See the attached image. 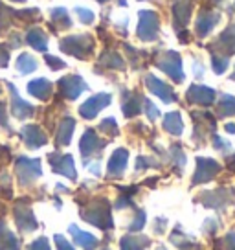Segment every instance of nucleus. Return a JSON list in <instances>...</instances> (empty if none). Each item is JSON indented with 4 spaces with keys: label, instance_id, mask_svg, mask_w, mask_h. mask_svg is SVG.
Here are the masks:
<instances>
[{
    "label": "nucleus",
    "instance_id": "c756f323",
    "mask_svg": "<svg viewBox=\"0 0 235 250\" xmlns=\"http://www.w3.org/2000/svg\"><path fill=\"white\" fill-rule=\"evenodd\" d=\"M212 66L217 74H222V72L228 68V57H219V55H212Z\"/></svg>",
    "mask_w": 235,
    "mask_h": 250
},
{
    "label": "nucleus",
    "instance_id": "c85d7f7f",
    "mask_svg": "<svg viewBox=\"0 0 235 250\" xmlns=\"http://www.w3.org/2000/svg\"><path fill=\"white\" fill-rule=\"evenodd\" d=\"M103 59H109V61H103V62H105L107 66H112V68H123V66H125V64H123V59L118 54H114V52H112V54H105Z\"/></svg>",
    "mask_w": 235,
    "mask_h": 250
},
{
    "label": "nucleus",
    "instance_id": "a19ab883",
    "mask_svg": "<svg viewBox=\"0 0 235 250\" xmlns=\"http://www.w3.org/2000/svg\"><path fill=\"white\" fill-rule=\"evenodd\" d=\"M8 59H9L8 50H6V52H0V66H6V64H8Z\"/></svg>",
    "mask_w": 235,
    "mask_h": 250
},
{
    "label": "nucleus",
    "instance_id": "473e14b6",
    "mask_svg": "<svg viewBox=\"0 0 235 250\" xmlns=\"http://www.w3.org/2000/svg\"><path fill=\"white\" fill-rule=\"evenodd\" d=\"M99 129L105 131V133H110V129H112V133L116 134L118 133V127H116V122H114V118H105L99 125Z\"/></svg>",
    "mask_w": 235,
    "mask_h": 250
},
{
    "label": "nucleus",
    "instance_id": "39448f33",
    "mask_svg": "<svg viewBox=\"0 0 235 250\" xmlns=\"http://www.w3.org/2000/svg\"><path fill=\"white\" fill-rule=\"evenodd\" d=\"M17 173L22 184H30L32 180L40 177V162L39 160H28L26 156H20L17 160Z\"/></svg>",
    "mask_w": 235,
    "mask_h": 250
},
{
    "label": "nucleus",
    "instance_id": "7ed1b4c3",
    "mask_svg": "<svg viewBox=\"0 0 235 250\" xmlns=\"http://www.w3.org/2000/svg\"><path fill=\"white\" fill-rule=\"evenodd\" d=\"M61 50L76 57H86V54H90L92 50V39L88 35H74L61 41Z\"/></svg>",
    "mask_w": 235,
    "mask_h": 250
},
{
    "label": "nucleus",
    "instance_id": "cd10ccee",
    "mask_svg": "<svg viewBox=\"0 0 235 250\" xmlns=\"http://www.w3.org/2000/svg\"><path fill=\"white\" fill-rule=\"evenodd\" d=\"M52 21H55V22H61L64 28H70V26H72L70 19H68V11H66V9H63V8L52 9Z\"/></svg>",
    "mask_w": 235,
    "mask_h": 250
},
{
    "label": "nucleus",
    "instance_id": "4468645a",
    "mask_svg": "<svg viewBox=\"0 0 235 250\" xmlns=\"http://www.w3.org/2000/svg\"><path fill=\"white\" fill-rule=\"evenodd\" d=\"M127 156H129L127 149H116V151L112 153V156H110V160H109V175L119 177L121 173L125 171Z\"/></svg>",
    "mask_w": 235,
    "mask_h": 250
},
{
    "label": "nucleus",
    "instance_id": "09e8293b",
    "mask_svg": "<svg viewBox=\"0 0 235 250\" xmlns=\"http://www.w3.org/2000/svg\"><path fill=\"white\" fill-rule=\"evenodd\" d=\"M98 2H107V0H98Z\"/></svg>",
    "mask_w": 235,
    "mask_h": 250
},
{
    "label": "nucleus",
    "instance_id": "72a5a7b5",
    "mask_svg": "<svg viewBox=\"0 0 235 250\" xmlns=\"http://www.w3.org/2000/svg\"><path fill=\"white\" fill-rule=\"evenodd\" d=\"M46 62L52 70H61V68L66 66V62H63L61 59H57V57H52V55H46Z\"/></svg>",
    "mask_w": 235,
    "mask_h": 250
},
{
    "label": "nucleus",
    "instance_id": "f8f14e48",
    "mask_svg": "<svg viewBox=\"0 0 235 250\" xmlns=\"http://www.w3.org/2000/svg\"><path fill=\"white\" fill-rule=\"evenodd\" d=\"M188 100L191 103H198V105H212L215 102V90L208 88V86L193 85L188 90Z\"/></svg>",
    "mask_w": 235,
    "mask_h": 250
},
{
    "label": "nucleus",
    "instance_id": "f3484780",
    "mask_svg": "<svg viewBox=\"0 0 235 250\" xmlns=\"http://www.w3.org/2000/svg\"><path fill=\"white\" fill-rule=\"evenodd\" d=\"M70 234L74 235V239L78 243L79 247H83L85 250H94L98 247V239H96L92 234H88V232H83V230H79L76 225H72L70 227Z\"/></svg>",
    "mask_w": 235,
    "mask_h": 250
},
{
    "label": "nucleus",
    "instance_id": "0eeeda50",
    "mask_svg": "<svg viewBox=\"0 0 235 250\" xmlns=\"http://www.w3.org/2000/svg\"><path fill=\"white\" fill-rule=\"evenodd\" d=\"M50 158V166L55 173L64 175L68 179L76 180V167H74V160L70 155H59V153H52L48 156Z\"/></svg>",
    "mask_w": 235,
    "mask_h": 250
},
{
    "label": "nucleus",
    "instance_id": "4c0bfd02",
    "mask_svg": "<svg viewBox=\"0 0 235 250\" xmlns=\"http://www.w3.org/2000/svg\"><path fill=\"white\" fill-rule=\"evenodd\" d=\"M208 195H212L215 201H219V195H220V189L219 191H208ZM228 203V199H222V203H213L212 206H215V208H220V206H224V204Z\"/></svg>",
    "mask_w": 235,
    "mask_h": 250
},
{
    "label": "nucleus",
    "instance_id": "49530a36",
    "mask_svg": "<svg viewBox=\"0 0 235 250\" xmlns=\"http://www.w3.org/2000/svg\"><path fill=\"white\" fill-rule=\"evenodd\" d=\"M13 2H24V0H13Z\"/></svg>",
    "mask_w": 235,
    "mask_h": 250
},
{
    "label": "nucleus",
    "instance_id": "4be33fe9",
    "mask_svg": "<svg viewBox=\"0 0 235 250\" xmlns=\"http://www.w3.org/2000/svg\"><path fill=\"white\" fill-rule=\"evenodd\" d=\"M74 120L72 118H64L59 133H57V146H68L72 140V133H74Z\"/></svg>",
    "mask_w": 235,
    "mask_h": 250
},
{
    "label": "nucleus",
    "instance_id": "37998d69",
    "mask_svg": "<svg viewBox=\"0 0 235 250\" xmlns=\"http://www.w3.org/2000/svg\"><path fill=\"white\" fill-rule=\"evenodd\" d=\"M0 124L4 125V127H8V122L4 118V103H0Z\"/></svg>",
    "mask_w": 235,
    "mask_h": 250
},
{
    "label": "nucleus",
    "instance_id": "79ce46f5",
    "mask_svg": "<svg viewBox=\"0 0 235 250\" xmlns=\"http://www.w3.org/2000/svg\"><path fill=\"white\" fill-rule=\"evenodd\" d=\"M167 223L165 219H158V223H157V227H155V230H157V234H162L164 232V225Z\"/></svg>",
    "mask_w": 235,
    "mask_h": 250
},
{
    "label": "nucleus",
    "instance_id": "f257e3e1",
    "mask_svg": "<svg viewBox=\"0 0 235 250\" xmlns=\"http://www.w3.org/2000/svg\"><path fill=\"white\" fill-rule=\"evenodd\" d=\"M85 221L92 223L99 228H110L112 227V219H110V210L107 201H98L96 204L90 206V210L83 211Z\"/></svg>",
    "mask_w": 235,
    "mask_h": 250
},
{
    "label": "nucleus",
    "instance_id": "7c9ffc66",
    "mask_svg": "<svg viewBox=\"0 0 235 250\" xmlns=\"http://www.w3.org/2000/svg\"><path fill=\"white\" fill-rule=\"evenodd\" d=\"M76 13L79 15V21H81L83 24H92V22H94V13H92L90 9L76 8Z\"/></svg>",
    "mask_w": 235,
    "mask_h": 250
},
{
    "label": "nucleus",
    "instance_id": "e433bc0d",
    "mask_svg": "<svg viewBox=\"0 0 235 250\" xmlns=\"http://www.w3.org/2000/svg\"><path fill=\"white\" fill-rule=\"evenodd\" d=\"M55 243H57V250H74V247L64 239L63 235H55Z\"/></svg>",
    "mask_w": 235,
    "mask_h": 250
},
{
    "label": "nucleus",
    "instance_id": "58836bf2",
    "mask_svg": "<svg viewBox=\"0 0 235 250\" xmlns=\"http://www.w3.org/2000/svg\"><path fill=\"white\" fill-rule=\"evenodd\" d=\"M213 142H215V147L220 149V151H230V144H226L224 140H220L219 136H213Z\"/></svg>",
    "mask_w": 235,
    "mask_h": 250
},
{
    "label": "nucleus",
    "instance_id": "a211bd4d",
    "mask_svg": "<svg viewBox=\"0 0 235 250\" xmlns=\"http://www.w3.org/2000/svg\"><path fill=\"white\" fill-rule=\"evenodd\" d=\"M28 90H30L32 96L39 98V100H48V96L52 94V83L42 78L33 79L32 83L28 85Z\"/></svg>",
    "mask_w": 235,
    "mask_h": 250
},
{
    "label": "nucleus",
    "instance_id": "ddd939ff",
    "mask_svg": "<svg viewBox=\"0 0 235 250\" xmlns=\"http://www.w3.org/2000/svg\"><path fill=\"white\" fill-rule=\"evenodd\" d=\"M20 136H22V140L26 142L28 147H40V146L46 144V136L37 125H26Z\"/></svg>",
    "mask_w": 235,
    "mask_h": 250
},
{
    "label": "nucleus",
    "instance_id": "2eb2a0df",
    "mask_svg": "<svg viewBox=\"0 0 235 250\" xmlns=\"http://www.w3.org/2000/svg\"><path fill=\"white\" fill-rule=\"evenodd\" d=\"M8 88L11 90V100H13V105H11V110H13V114H15L17 118L32 116V114H33V107H32V105L19 98V94H17L15 86L11 85V83H8Z\"/></svg>",
    "mask_w": 235,
    "mask_h": 250
},
{
    "label": "nucleus",
    "instance_id": "a18cd8bd",
    "mask_svg": "<svg viewBox=\"0 0 235 250\" xmlns=\"http://www.w3.org/2000/svg\"><path fill=\"white\" fill-rule=\"evenodd\" d=\"M226 131H228V133H235V125L234 124H226Z\"/></svg>",
    "mask_w": 235,
    "mask_h": 250
},
{
    "label": "nucleus",
    "instance_id": "f03ea898",
    "mask_svg": "<svg viewBox=\"0 0 235 250\" xmlns=\"http://www.w3.org/2000/svg\"><path fill=\"white\" fill-rule=\"evenodd\" d=\"M138 19V37L141 41H155L158 35V17L153 11L143 9Z\"/></svg>",
    "mask_w": 235,
    "mask_h": 250
},
{
    "label": "nucleus",
    "instance_id": "a878e982",
    "mask_svg": "<svg viewBox=\"0 0 235 250\" xmlns=\"http://www.w3.org/2000/svg\"><path fill=\"white\" fill-rule=\"evenodd\" d=\"M127 96V100L123 102V114L125 116H136L138 112H140V102H141V98L140 96H129V94H125Z\"/></svg>",
    "mask_w": 235,
    "mask_h": 250
},
{
    "label": "nucleus",
    "instance_id": "de8ad7c7",
    "mask_svg": "<svg viewBox=\"0 0 235 250\" xmlns=\"http://www.w3.org/2000/svg\"><path fill=\"white\" fill-rule=\"evenodd\" d=\"M158 250H165V249H164V247H160V249H158Z\"/></svg>",
    "mask_w": 235,
    "mask_h": 250
},
{
    "label": "nucleus",
    "instance_id": "423d86ee",
    "mask_svg": "<svg viewBox=\"0 0 235 250\" xmlns=\"http://www.w3.org/2000/svg\"><path fill=\"white\" fill-rule=\"evenodd\" d=\"M109 103H110V94H96V96H92L90 100H86V102L79 107V114L83 118H86V120H92V118H94L99 110L105 109Z\"/></svg>",
    "mask_w": 235,
    "mask_h": 250
},
{
    "label": "nucleus",
    "instance_id": "20e7f679",
    "mask_svg": "<svg viewBox=\"0 0 235 250\" xmlns=\"http://www.w3.org/2000/svg\"><path fill=\"white\" fill-rule=\"evenodd\" d=\"M157 64L165 72V74H169L176 83H180L182 79H184L180 55L176 54V52H165L164 57H162V59H158Z\"/></svg>",
    "mask_w": 235,
    "mask_h": 250
},
{
    "label": "nucleus",
    "instance_id": "f704fd0d",
    "mask_svg": "<svg viewBox=\"0 0 235 250\" xmlns=\"http://www.w3.org/2000/svg\"><path fill=\"white\" fill-rule=\"evenodd\" d=\"M28 250H52V249H50V245H48L46 237H39L37 241H33L32 245H30Z\"/></svg>",
    "mask_w": 235,
    "mask_h": 250
},
{
    "label": "nucleus",
    "instance_id": "6e6552de",
    "mask_svg": "<svg viewBox=\"0 0 235 250\" xmlns=\"http://www.w3.org/2000/svg\"><path fill=\"white\" fill-rule=\"evenodd\" d=\"M220 171V166L212 160V158H196V173H195V179L193 182H198V184H202V182H208V180H212L217 173Z\"/></svg>",
    "mask_w": 235,
    "mask_h": 250
},
{
    "label": "nucleus",
    "instance_id": "5701e85b",
    "mask_svg": "<svg viewBox=\"0 0 235 250\" xmlns=\"http://www.w3.org/2000/svg\"><path fill=\"white\" fill-rule=\"evenodd\" d=\"M0 250H19L15 235L9 232L2 221H0Z\"/></svg>",
    "mask_w": 235,
    "mask_h": 250
},
{
    "label": "nucleus",
    "instance_id": "8fccbe9b",
    "mask_svg": "<svg viewBox=\"0 0 235 250\" xmlns=\"http://www.w3.org/2000/svg\"><path fill=\"white\" fill-rule=\"evenodd\" d=\"M232 79H235V72H234V76H232Z\"/></svg>",
    "mask_w": 235,
    "mask_h": 250
},
{
    "label": "nucleus",
    "instance_id": "b1692460",
    "mask_svg": "<svg viewBox=\"0 0 235 250\" xmlns=\"http://www.w3.org/2000/svg\"><path fill=\"white\" fill-rule=\"evenodd\" d=\"M26 41H28V44H30V46H33L35 50H39V52H44L46 46H48L46 35H44L40 30H32L30 33H28Z\"/></svg>",
    "mask_w": 235,
    "mask_h": 250
},
{
    "label": "nucleus",
    "instance_id": "c03bdc74",
    "mask_svg": "<svg viewBox=\"0 0 235 250\" xmlns=\"http://www.w3.org/2000/svg\"><path fill=\"white\" fill-rule=\"evenodd\" d=\"M193 68H195L196 76H198V78H202V74H204V72H202V64H196V62H195V66H193Z\"/></svg>",
    "mask_w": 235,
    "mask_h": 250
},
{
    "label": "nucleus",
    "instance_id": "9d476101",
    "mask_svg": "<svg viewBox=\"0 0 235 250\" xmlns=\"http://www.w3.org/2000/svg\"><path fill=\"white\" fill-rule=\"evenodd\" d=\"M145 83H147L151 92L155 94V96H158V98H162V102H165V103L176 102V96L173 92V88L169 85H165L164 81H160V79L155 78V76H147V78H145Z\"/></svg>",
    "mask_w": 235,
    "mask_h": 250
},
{
    "label": "nucleus",
    "instance_id": "aec40b11",
    "mask_svg": "<svg viewBox=\"0 0 235 250\" xmlns=\"http://www.w3.org/2000/svg\"><path fill=\"white\" fill-rule=\"evenodd\" d=\"M164 129L169 131L175 136H180L182 131H184V124H182L180 112H169L164 120Z\"/></svg>",
    "mask_w": 235,
    "mask_h": 250
},
{
    "label": "nucleus",
    "instance_id": "c9c22d12",
    "mask_svg": "<svg viewBox=\"0 0 235 250\" xmlns=\"http://www.w3.org/2000/svg\"><path fill=\"white\" fill-rule=\"evenodd\" d=\"M145 110H147V116H149V120H157V118L160 116V110H158L157 107L149 102V100H145Z\"/></svg>",
    "mask_w": 235,
    "mask_h": 250
},
{
    "label": "nucleus",
    "instance_id": "2f4dec72",
    "mask_svg": "<svg viewBox=\"0 0 235 250\" xmlns=\"http://www.w3.org/2000/svg\"><path fill=\"white\" fill-rule=\"evenodd\" d=\"M143 225H145V211H138V215H136L133 225L129 227V230H131V232H138V230L143 228Z\"/></svg>",
    "mask_w": 235,
    "mask_h": 250
},
{
    "label": "nucleus",
    "instance_id": "393cba45",
    "mask_svg": "<svg viewBox=\"0 0 235 250\" xmlns=\"http://www.w3.org/2000/svg\"><path fill=\"white\" fill-rule=\"evenodd\" d=\"M37 68V61H35V57L30 54H22L19 55V59H17V70L22 72V74H30Z\"/></svg>",
    "mask_w": 235,
    "mask_h": 250
},
{
    "label": "nucleus",
    "instance_id": "6ab92c4d",
    "mask_svg": "<svg viewBox=\"0 0 235 250\" xmlns=\"http://www.w3.org/2000/svg\"><path fill=\"white\" fill-rule=\"evenodd\" d=\"M19 208L22 210V213L17 210V225H19V228L24 230V232L35 230V228H37V221L33 219L32 210H30L28 206H19Z\"/></svg>",
    "mask_w": 235,
    "mask_h": 250
},
{
    "label": "nucleus",
    "instance_id": "ea45409f",
    "mask_svg": "<svg viewBox=\"0 0 235 250\" xmlns=\"http://www.w3.org/2000/svg\"><path fill=\"white\" fill-rule=\"evenodd\" d=\"M226 249L228 250H235V234L234 232H230V234L226 235Z\"/></svg>",
    "mask_w": 235,
    "mask_h": 250
},
{
    "label": "nucleus",
    "instance_id": "dca6fc26",
    "mask_svg": "<svg viewBox=\"0 0 235 250\" xmlns=\"http://www.w3.org/2000/svg\"><path fill=\"white\" fill-rule=\"evenodd\" d=\"M217 22H219L217 13H200L198 19H196V33H198V37H206Z\"/></svg>",
    "mask_w": 235,
    "mask_h": 250
},
{
    "label": "nucleus",
    "instance_id": "1a4fd4ad",
    "mask_svg": "<svg viewBox=\"0 0 235 250\" xmlns=\"http://www.w3.org/2000/svg\"><path fill=\"white\" fill-rule=\"evenodd\" d=\"M103 147H105V142L99 140L98 134H96V131H92V129L85 131V134L81 136L79 149H81V155L85 156V158H88L90 155H96V151L99 153Z\"/></svg>",
    "mask_w": 235,
    "mask_h": 250
},
{
    "label": "nucleus",
    "instance_id": "9b49d317",
    "mask_svg": "<svg viewBox=\"0 0 235 250\" xmlns=\"http://www.w3.org/2000/svg\"><path fill=\"white\" fill-rule=\"evenodd\" d=\"M59 85L63 88V94L68 100H76L79 94L85 92L88 86L85 85V81L79 78V76H68L59 81Z\"/></svg>",
    "mask_w": 235,
    "mask_h": 250
},
{
    "label": "nucleus",
    "instance_id": "412c9836",
    "mask_svg": "<svg viewBox=\"0 0 235 250\" xmlns=\"http://www.w3.org/2000/svg\"><path fill=\"white\" fill-rule=\"evenodd\" d=\"M149 245V237L145 235H125L121 239V250H143Z\"/></svg>",
    "mask_w": 235,
    "mask_h": 250
},
{
    "label": "nucleus",
    "instance_id": "bb28decb",
    "mask_svg": "<svg viewBox=\"0 0 235 250\" xmlns=\"http://www.w3.org/2000/svg\"><path fill=\"white\" fill-rule=\"evenodd\" d=\"M219 114L220 116H235V98L222 94L219 103Z\"/></svg>",
    "mask_w": 235,
    "mask_h": 250
}]
</instances>
